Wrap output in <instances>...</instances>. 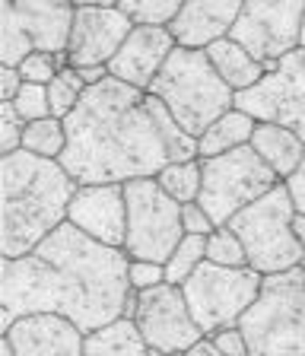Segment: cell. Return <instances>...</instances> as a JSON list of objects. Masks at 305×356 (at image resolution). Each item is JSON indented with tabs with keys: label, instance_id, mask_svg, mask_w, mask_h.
<instances>
[{
	"label": "cell",
	"instance_id": "1",
	"mask_svg": "<svg viewBox=\"0 0 305 356\" xmlns=\"http://www.w3.org/2000/svg\"><path fill=\"white\" fill-rule=\"evenodd\" d=\"M60 165L80 185H127L156 178L169 163L197 159V137L185 134L153 92L102 80L83 92L67 118Z\"/></svg>",
	"mask_w": 305,
	"mask_h": 356
},
{
	"label": "cell",
	"instance_id": "2",
	"mask_svg": "<svg viewBox=\"0 0 305 356\" xmlns=\"http://www.w3.org/2000/svg\"><path fill=\"white\" fill-rule=\"evenodd\" d=\"M127 264L124 248L64 222L29 254L0 261V331L38 312L64 315L86 334L124 318Z\"/></svg>",
	"mask_w": 305,
	"mask_h": 356
},
{
	"label": "cell",
	"instance_id": "3",
	"mask_svg": "<svg viewBox=\"0 0 305 356\" xmlns=\"http://www.w3.org/2000/svg\"><path fill=\"white\" fill-rule=\"evenodd\" d=\"M0 178H3L0 252L3 258H19L67 222L70 200L80 181L60 165V159H45L29 149L3 156Z\"/></svg>",
	"mask_w": 305,
	"mask_h": 356
},
{
	"label": "cell",
	"instance_id": "4",
	"mask_svg": "<svg viewBox=\"0 0 305 356\" xmlns=\"http://www.w3.org/2000/svg\"><path fill=\"white\" fill-rule=\"evenodd\" d=\"M149 92L169 108L179 127L191 137H201L220 115L236 108V92L213 70L204 48L179 44L153 80Z\"/></svg>",
	"mask_w": 305,
	"mask_h": 356
},
{
	"label": "cell",
	"instance_id": "5",
	"mask_svg": "<svg viewBox=\"0 0 305 356\" xmlns=\"http://www.w3.org/2000/svg\"><path fill=\"white\" fill-rule=\"evenodd\" d=\"M238 327L248 356H305V274L299 267L267 274Z\"/></svg>",
	"mask_w": 305,
	"mask_h": 356
},
{
	"label": "cell",
	"instance_id": "6",
	"mask_svg": "<svg viewBox=\"0 0 305 356\" xmlns=\"http://www.w3.org/2000/svg\"><path fill=\"white\" fill-rule=\"evenodd\" d=\"M292 220H296V204L290 197V188L280 181L261 200L238 210L226 226L236 229V236L245 245L248 267L267 277L299 267L305 254L296 232H292Z\"/></svg>",
	"mask_w": 305,
	"mask_h": 356
},
{
	"label": "cell",
	"instance_id": "7",
	"mask_svg": "<svg viewBox=\"0 0 305 356\" xmlns=\"http://www.w3.org/2000/svg\"><path fill=\"white\" fill-rule=\"evenodd\" d=\"M204 169V185H201V204L216 226H226L238 210H245L248 204L261 200L270 188L280 185L277 172L270 169L254 147H238L229 153L207 156L201 159Z\"/></svg>",
	"mask_w": 305,
	"mask_h": 356
},
{
	"label": "cell",
	"instance_id": "8",
	"mask_svg": "<svg viewBox=\"0 0 305 356\" xmlns=\"http://www.w3.org/2000/svg\"><path fill=\"white\" fill-rule=\"evenodd\" d=\"M261 283H264V274H258L254 267H223L213 261H204L181 283V293L188 299L194 321L210 337L220 327L242 321V315L258 299Z\"/></svg>",
	"mask_w": 305,
	"mask_h": 356
},
{
	"label": "cell",
	"instance_id": "9",
	"mask_svg": "<svg viewBox=\"0 0 305 356\" xmlns=\"http://www.w3.org/2000/svg\"><path fill=\"white\" fill-rule=\"evenodd\" d=\"M127 194V258L165 261L185 238L181 204L159 188L156 178H134L124 185Z\"/></svg>",
	"mask_w": 305,
	"mask_h": 356
},
{
	"label": "cell",
	"instance_id": "10",
	"mask_svg": "<svg viewBox=\"0 0 305 356\" xmlns=\"http://www.w3.org/2000/svg\"><path fill=\"white\" fill-rule=\"evenodd\" d=\"M236 108L254 121H277L305 140V48L264 64V80L236 92Z\"/></svg>",
	"mask_w": 305,
	"mask_h": 356
},
{
	"label": "cell",
	"instance_id": "11",
	"mask_svg": "<svg viewBox=\"0 0 305 356\" xmlns=\"http://www.w3.org/2000/svg\"><path fill=\"white\" fill-rule=\"evenodd\" d=\"M305 0H245L229 38L261 64L286 58L299 48Z\"/></svg>",
	"mask_w": 305,
	"mask_h": 356
},
{
	"label": "cell",
	"instance_id": "12",
	"mask_svg": "<svg viewBox=\"0 0 305 356\" xmlns=\"http://www.w3.org/2000/svg\"><path fill=\"white\" fill-rule=\"evenodd\" d=\"M134 325L149 350L188 353V350L197 347L207 337L201 331V325L194 321L181 286H175V283H159L153 289L137 293Z\"/></svg>",
	"mask_w": 305,
	"mask_h": 356
},
{
	"label": "cell",
	"instance_id": "13",
	"mask_svg": "<svg viewBox=\"0 0 305 356\" xmlns=\"http://www.w3.org/2000/svg\"><path fill=\"white\" fill-rule=\"evenodd\" d=\"M137 22L121 7H76L67 58L70 67H108Z\"/></svg>",
	"mask_w": 305,
	"mask_h": 356
},
{
	"label": "cell",
	"instance_id": "14",
	"mask_svg": "<svg viewBox=\"0 0 305 356\" xmlns=\"http://www.w3.org/2000/svg\"><path fill=\"white\" fill-rule=\"evenodd\" d=\"M67 222L90 238L112 248L127 242V194L124 185H80L70 200Z\"/></svg>",
	"mask_w": 305,
	"mask_h": 356
},
{
	"label": "cell",
	"instance_id": "15",
	"mask_svg": "<svg viewBox=\"0 0 305 356\" xmlns=\"http://www.w3.org/2000/svg\"><path fill=\"white\" fill-rule=\"evenodd\" d=\"M0 16L19 26L32 51H67L74 32L76 3L74 0H0Z\"/></svg>",
	"mask_w": 305,
	"mask_h": 356
},
{
	"label": "cell",
	"instance_id": "16",
	"mask_svg": "<svg viewBox=\"0 0 305 356\" xmlns=\"http://www.w3.org/2000/svg\"><path fill=\"white\" fill-rule=\"evenodd\" d=\"M179 48L175 35L169 26H149V22H137L127 42L121 44V51L112 58L108 74L115 80L127 83V86L147 89L153 86V80L159 76V70L165 67L169 54Z\"/></svg>",
	"mask_w": 305,
	"mask_h": 356
},
{
	"label": "cell",
	"instance_id": "17",
	"mask_svg": "<svg viewBox=\"0 0 305 356\" xmlns=\"http://www.w3.org/2000/svg\"><path fill=\"white\" fill-rule=\"evenodd\" d=\"M13 343L16 356H83L86 353V331L74 325L64 315L54 312H38L13 321L3 331Z\"/></svg>",
	"mask_w": 305,
	"mask_h": 356
},
{
	"label": "cell",
	"instance_id": "18",
	"mask_svg": "<svg viewBox=\"0 0 305 356\" xmlns=\"http://www.w3.org/2000/svg\"><path fill=\"white\" fill-rule=\"evenodd\" d=\"M242 3L245 0H185L169 29L185 48H207L232 32Z\"/></svg>",
	"mask_w": 305,
	"mask_h": 356
},
{
	"label": "cell",
	"instance_id": "19",
	"mask_svg": "<svg viewBox=\"0 0 305 356\" xmlns=\"http://www.w3.org/2000/svg\"><path fill=\"white\" fill-rule=\"evenodd\" d=\"M252 147H254V153L277 172L280 181H286V178L299 169V163H302V156H305L302 137H299L296 131H290V127L277 124V121H258Z\"/></svg>",
	"mask_w": 305,
	"mask_h": 356
},
{
	"label": "cell",
	"instance_id": "20",
	"mask_svg": "<svg viewBox=\"0 0 305 356\" xmlns=\"http://www.w3.org/2000/svg\"><path fill=\"white\" fill-rule=\"evenodd\" d=\"M204 51H207L213 70L223 76L226 86H229L232 92H245V89L254 86V83L264 80V64L254 60L252 54H248L238 42H232L229 35L213 42V44H207Z\"/></svg>",
	"mask_w": 305,
	"mask_h": 356
},
{
	"label": "cell",
	"instance_id": "21",
	"mask_svg": "<svg viewBox=\"0 0 305 356\" xmlns=\"http://www.w3.org/2000/svg\"><path fill=\"white\" fill-rule=\"evenodd\" d=\"M254 127H258V121L248 111L229 108L197 137V153H201V159H207V156H220V153H229V149L248 147L254 137Z\"/></svg>",
	"mask_w": 305,
	"mask_h": 356
},
{
	"label": "cell",
	"instance_id": "22",
	"mask_svg": "<svg viewBox=\"0 0 305 356\" xmlns=\"http://www.w3.org/2000/svg\"><path fill=\"white\" fill-rule=\"evenodd\" d=\"M83 356H149V347L137 331L134 318H118L86 334V353Z\"/></svg>",
	"mask_w": 305,
	"mask_h": 356
},
{
	"label": "cell",
	"instance_id": "23",
	"mask_svg": "<svg viewBox=\"0 0 305 356\" xmlns=\"http://www.w3.org/2000/svg\"><path fill=\"white\" fill-rule=\"evenodd\" d=\"M159 188L179 204H191L201 197V185H204V169H201V156L197 159H185V163H169L163 172L156 175Z\"/></svg>",
	"mask_w": 305,
	"mask_h": 356
},
{
	"label": "cell",
	"instance_id": "24",
	"mask_svg": "<svg viewBox=\"0 0 305 356\" xmlns=\"http://www.w3.org/2000/svg\"><path fill=\"white\" fill-rule=\"evenodd\" d=\"M23 149L45 159H60L67 149V124L60 118H38V121H26L23 131Z\"/></svg>",
	"mask_w": 305,
	"mask_h": 356
},
{
	"label": "cell",
	"instance_id": "25",
	"mask_svg": "<svg viewBox=\"0 0 305 356\" xmlns=\"http://www.w3.org/2000/svg\"><path fill=\"white\" fill-rule=\"evenodd\" d=\"M204 261H207V236H185L172 258L165 261V283L181 286Z\"/></svg>",
	"mask_w": 305,
	"mask_h": 356
},
{
	"label": "cell",
	"instance_id": "26",
	"mask_svg": "<svg viewBox=\"0 0 305 356\" xmlns=\"http://www.w3.org/2000/svg\"><path fill=\"white\" fill-rule=\"evenodd\" d=\"M86 83H83V76L76 74V67H64L58 76H54L51 83H48V102H51V115L54 118H67L70 111L80 105L83 92H86Z\"/></svg>",
	"mask_w": 305,
	"mask_h": 356
},
{
	"label": "cell",
	"instance_id": "27",
	"mask_svg": "<svg viewBox=\"0 0 305 356\" xmlns=\"http://www.w3.org/2000/svg\"><path fill=\"white\" fill-rule=\"evenodd\" d=\"M207 261L223 267H248V252L242 238L236 236V229L229 226H216L207 236Z\"/></svg>",
	"mask_w": 305,
	"mask_h": 356
},
{
	"label": "cell",
	"instance_id": "28",
	"mask_svg": "<svg viewBox=\"0 0 305 356\" xmlns=\"http://www.w3.org/2000/svg\"><path fill=\"white\" fill-rule=\"evenodd\" d=\"M185 0H118V7L124 10L134 22H149V26H169L175 13L181 10Z\"/></svg>",
	"mask_w": 305,
	"mask_h": 356
},
{
	"label": "cell",
	"instance_id": "29",
	"mask_svg": "<svg viewBox=\"0 0 305 356\" xmlns=\"http://www.w3.org/2000/svg\"><path fill=\"white\" fill-rule=\"evenodd\" d=\"M64 67H70V58L67 51L60 54H51V51H32L29 58L19 64V74H23L26 83H38V86H48V83L54 80V76L64 70Z\"/></svg>",
	"mask_w": 305,
	"mask_h": 356
},
{
	"label": "cell",
	"instance_id": "30",
	"mask_svg": "<svg viewBox=\"0 0 305 356\" xmlns=\"http://www.w3.org/2000/svg\"><path fill=\"white\" fill-rule=\"evenodd\" d=\"M23 131H26V121L16 111V105L0 102V156H10L16 149H23Z\"/></svg>",
	"mask_w": 305,
	"mask_h": 356
},
{
	"label": "cell",
	"instance_id": "31",
	"mask_svg": "<svg viewBox=\"0 0 305 356\" xmlns=\"http://www.w3.org/2000/svg\"><path fill=\"white\" fill-rule=\"evenodd\" d=\"M16 111L23 115V121H38V118H51V102H48V86L38 83H26L19 89V96L13 99Z\"/></svg>",
	"mask_w": 305,
	"mask_h": 356
},
{
	"label": "cell",
	"instance_id": "32",
	"mask_svg": "<svg viewBox=\"0 0 305 356\" xmlns=\"http://www.w3.org/2000/svg\"><path fill=\"white\" fill-rule=\"evenodd\" d=\"M127 280H131V289H134V293L153 289V286H159V283H165V264L131 258V264H127Z\"/></svg>",
	"mask_w": 305,
	"mask_h": 356
},
{
	"label": "cell",
	"instance_id": "33",
	"mask_svg": "<svg viewBox=\"0 0 305 356\" xmlns=\"http://www.w3.org/2000/svg\"><path fill=\"white\" fill-rule=\"evenodd\" d=\"M210 343L216 347L220 356H248V337L238 325L220 327V331L210 334Z\"/></svg>",
	"mask_w": 305,
	"mask_h": 356
},
{
	"label": "cell",
	"instance_id": "34",
	"mask_svg": "<svg viewBox=\"0 0 305 356\" xmlns=\"http://www.w3.org/2000/svg\"><path fill=\"white\" fill-rule=\"evenodd\" d=\"M181 226H185V236H210V232L216 229L213 216L204 210L201 200L181 204Z\"/></svg>",
	"mask_w": 305,
	"mask_h": 356
},
{
	"label": "cell",
	"instance_id": "35",
	"mask_svg": "<svg viewBox=\"0 0 305 356\" xmlns=\"http://www.w3.org/2000/svg\"><path fill=\"white\" fill-rule=\"evenodd\" d=\"M23 86H26V80H23V74H19V67L0 64V102H13Z\"/></svg>",
	"mask_w": 305,
	"mask_h": 356
},
{
	"label": "cell",
	"instance_id": "36",
	"mask_svg": "<svg viewBox=\"0 0 305 356\" xmlns=\"http://www.w3.org/2000/svg\"><path fill=\"white\" fill-rule=\"evenodd\" d=\"M283 185L290 188V197H292V204H296V213H305V156H302V163H299V169L292 172Z\"/></svg>",
	"mask_w": 305,
	"mask_h": 356
},
{
	"label": "cell",
	"instance_id": "37",
	"mask_svg": "<svg viewBox=\"0 0 305 356\" xmlns=\"http://www.w3.org/2000/svg\"><path fill=\"white\" fill-rule=\"evenodd\" d=\"M76 74L83 76V83L86 86H99L102 80H108V67H102V64H92V67H76Z\"/></svg>",
	"mask_w": 305,
	"mask_h": 356
},
{
	"label": "cell",
	"instance_id": "38",
	"mask_svg": "<svg viewBox=\"0 0 305 356\" xmlns=\"http://www.w3.org/2000/svg\"><path fill=\"white\" fill-rule=\"evenodd\" d=\"M185 356H220V353H216V347H213V343H210V337H204V341L197 343V347H191V350H188Z\"/></svg>",
	"mask_w": 305,
	"mask_h": 356
},
{
	"label": "cell",
	"instance_id": "39",
	"mask_svg": "<svg viewBox=\"0 0 305 356\" xmlns=\"http://www.w3.org/2000/svg\"><path fill=\"white\" fill-rule=\"evenodd\" d=\"M292 232H296L299 245H302V252H305V213H296V220H292Z\"/></svg>",
	"mask_w": 305,
	"mask_h": 356
},
{
	"label": "cell",
	"instance_id": "40",
	"mask_svg": "<svg viewBox=\"0 0 305 356\" xmlns=\"http://www.w3.org/2000/svg\"><path fill=\"white\" fill-rule=\"evenodd\" d=\"M76 7H118V0H74Z\"/></svg>",
	"mask_w": 305,
	"mask_h": 356
},
{
	"label": "cell",
	"instance_id": "41",
	"mask_svg": "<svg viewBox=\"0 0 305 356\" xmlns=\"http://www.w3.org/2000/svg\"><path fill=\"white\" fill-rule=\"evenodd\" d=\"M0 356H16L13 353V343H10L7 337H0Z\"/></svg>",
	"mask_w": 305,
	"mask_h": 356
},
{
	"label": "cell",
	"instance_id": "42",
	"mask_svg": "<svg viewBox=\"0 0 305 356\" xmlns=\"http://www.w3.org/2000/svg\"><path fill=\"white\" fill-rule=\"evenodd\" d=\"M149 356H185V353H172V350H149Z\"/></svg>",
	"mask_w": 305,
	"mask_h": 356
},
{
	"label": "cell",
	"instance_id": "43",
	"mask_svg": "<svg viewBox=\"0 0 305 356\" xmlns=\"http://www.w3.org/2000/svg\"><path fill=\"white\" fill-rule=\"evenodd\" d=\"M299 48H305V16H302V35H299Z\"/></svg>",
	"mask_w": 305,
	"mask_h": 356
},
{
	"label": "cell",
	"instance_id": "44",
	"mask_svg": "<svg viewBox=\"0 0 305 356\" xmlns=\"http://www.w3.org/2000/svg\"><path fill=\"white\" fill-rule=\"evenodd\" d=\"M299 270H302V274H305V254H302V261H299Z\"/></svg>",
	"mask_w": 305,
	"mask_h": 356
}]
</instances>
